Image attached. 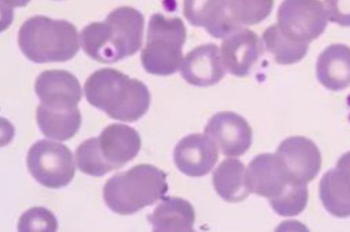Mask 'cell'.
<instances>
[{
	"mask_svg": "<svg viewBox=\"0 0 350 232\" xmlns=\"http://www.w3.org/2000/svg\"><path fill=\"white\" fill-rule=\"evenodd\" d=\"M145 18L131 7L109 12L103 22H93L80 33V43L88 56L103 64L118 63L136 54L142 45Z\"/></svg>",
	"mask_w": 350,
	"mask_h": 232,
	"instance_id": "6da1fadb",
	"label": "cell"
},
{
	"mask_svg": "<svg viewBox=\"0 0 350 232\" xmlns=\"http://www.w3.org/2000/svg\"><path fill=\"white\" fill-rule=\"evenodd\" d=\"M87 101L120 122H136L150 107L147 86L113 68L94 71L85 83Z\"/></svg>",
	"mask_w": 350,
	"mask_h": 232,
	"instance_id": "7a4b0ae2",
	"label": "cell"
},
{
	"mask_svg": "<svg viewBox=\"0 0 350 232\" xmlns=\"http://www.w3.org/2000/svg\"><path fill=\"white\" fill-rule=\"evenodd\" d=\"M20 49L33 63H64L80 49L78 31L70 22L36 16L22 25L18 34Z\"/></svg>",
	"mask_w": 350,
	"mask_h": 232,
	"instance_id": "3957f363",
	"label": "cell"
},
{
	"mask_svg": "<svg viewBox=\"0 0 350 232\" xmlns=\"http://www.w3.org/2000/svg\"><path fill=\"white\" fill-rule=\"evenodd\" d=\"M169 185L167 175L150 164H139L118 173L104 185L107 207L118 215H133L163 198Z\"/></svg>",
	"mask_w": 350,
	"mask_h": 232,
	"instance_id": "277c9868",
	"label": "cell"
},
{
	"mask_svg": "<svg viewBox=\"0 0 350 232\" xmlns=\"http://www.w3.org/2000/svg\"><path fill=\"white\" fill-rule=\"evenodd\" d=\"M185 41L186 27L180 18L152 14L148 25L147 44L142 53V67L158 76L175 74L183 62Z\"/></svg>",
	"mask_w": 350,
	"mask_h": 232,
	"instance_id": "5b68a950",
	"label": "cell"
},
{
	"mask_svg": "<svg viewBox=\"0 0 350 232\" xmlns=\"http://www.w3.org/2000/svg\"><path fill=\"white\" fill-rule=\"evenodd\" d=\"M29 172L49 189H62L70 184L76 172L70 149L60 142L38 140L27 153Z\"/></svg>",
	"mask_w": 350,
	"mask_h": 232,
	"instance_id": "8992f818",
	"label": "cell"
},
{
	"mask_svg": "<svg viewBox=\"0 0 350 232\" xmlns=\"http://www.w3.org/2000/svg\"><path fill=\"white\" fill-rule=\"evenodd\" d=\"M277 16L284 36L299 43L314 41L327 27L325 5L321 0H284Z\"/></svg>",
	"mask_w": 350,
	"mask_h": 232,
	"instance_id": "52a82bcc",
	"label": "cell"
},
{
	"mask_svg": "<svg viewBox=\"0 0 350 232\" xmlns=\"http://www.w3.org/2000/svg\"><path fill=\"white\" fill-rule=\"evenodd\" d=\"M245 177L250 192L269 201L280 196L295 179L276 153L255 157L250 162Z\"/></svg>",
	"mask_w": 350,
	"mask_h": 232,
	"instance_id": "ba28073f",
	"label": "cell"
},
{
	"mask_svg": "<svg viewBox=\"0 0 350 232\" xmlns=\"http://www.w3.org/2000/svg\"><path fill=\"white\" fill-rule=\"evenodd\" d=\"M205 134L226 157L243 156L252 145V129L245 118L233 112H219L208 120Z\"/></svg>",
	"mask_w": 350,
	"mask_h": 232,
	"instance_id": "9c48e42d",
	"label": "cell"
},
{
	"mask_svg": "<svg viewBox=\"0 0 350 232\" xmlns=\"http://www.w3.org/2000/svg\"><path fill=\"white\" fill-rule=\"evenodd\" d=\"M173 158L180 172L200 178L211 172L218 162V146L206 134L189 135L176 145Z\"/></svg>",
	"mask_w": 350,
	"mask_h": 232,
	"instance_id": "30bf717a",
	"label": "cell"
},
{
	"mask_svg": "<svg viewBox=\"0 0 350 232\" xmlns=\"http://www.w3.org/2000/svg\"><path fill=\"white\" fill-rule=\"evenodd\" d=\"M98 148L104 164L113 171L136 158L142 148V140L138 131L131 126L112 124L98 136Z\"/></svg>",
	"mask_w": 350,
	"mask_h": 232,
	"instance_id": "8fae6325",
	"label": "cell"
},
{
	"mask_svg": "<svg viewBox=\"0 0 350 232\" xmlns=\"http://www.w3.org/2000/svg\"><path fill=\"white\" fill-rule=\"evenodd\" d=\"M262 41L256 33L240 29L231 33L222 42L220 55L226 70L237 77L250 74L253 66L262 55Z\"/></svg>",
	"mask_w": 350,
	"mask_h": 232,
	"instance_id": "7c38bea8",
	"label": "cell"
},
{
	"mask_svg": "<svg viewBox=\"0 0 350 232\" xmlns=\"http://www.w3.org/2000/svg\"><path fill=\"white\" fill-rule=\"evenodd\" d=\"M282 159L290 175L309 183L317 178L322 166V156L319 148L309 138L289 137L282 140L276 153Z\"/></svg>",
	"mask_w": 350,
	"mask_h": 232,
	"instance_id": "4fadbf2b",
	"label": "cell"
},
{
	"mask_svg": "<svg viewBox=\"0 0 350 232\" xmlns=\"http://www.w3.org/2000/svg\"><path fill=\"white\" fill-rule=\"evenodd\" d=\"M183 14L191 25L205 27L213 38H227L242 29L231 19L228 0H184Z\"/></svg>",
	"mask_w": 350,
	"mask_h": 232,
	"instance_id": "5bb4252c",
	"label": "cell"
},
{
	"mask_svg": "<svg viewBox=\"0 0 350 232\" xmlns=\"http://www.w3.org/2000/svg\"><path fill=\"white\" fill-rule=\"evenodd\" d=\"M180 70L187 83L202 88L216 85L226 75L220 51L215 44L191 51L180 64Z\"/></svg>",
	"mask_w": 350,
	"mask_h": 232,
	"instance_id": "9a60e30c",
	"label": "cell"
},
{
	"mask_svg": "<svg viewBox=\"0 0 350 232\" xmlns=\"http://www.w3.org/2000/svg\"><path fill=\"white\" fill-rule=\"evenodd\" d=\"M36 92L42 105L53 109L76 107L82 96L79 81L66 70L43 71L36 79Z\"/></svg>",
	"mask_w": 350,
	"mask_h": 232,
	"instance_id": "2e32d148",
	"label": "cell"
},
{
	"mask_svg": "<svg viewBox=\"0 0 350 232\" xmlns=\"http://www.w3.org/2000/svg\"><path fill=\"white\" fill-rule=\"evenodd\" d=\"M317 76L321 85L332 91L344 90L350 86V47L333 44L317 58Z\"/></svg>",
	"mask_w": 350,
	"mask_h": 232,
	"instance_id": "e0dca14e",
	"label": "cell"
},
{
	"mask_svg": "<svg viewBox=\"0 0 350 232\" xmlns=\"http://www.w3.org/2000/svg\"><path fill=\"white\" fill-rule=\"evenodd\" d=\"M195 218L194 207L180 197H165L148 216L154 232L194 231Z\"/></svg>",
	"mask_w": 350,
	"mask_h": 232,
	"instance_id": "ac0fdd59",
	"label": "cell"
},
{
	"mask_svg": "<svg viewBox=\"0 0 350 232\" xmlns=\"http://www.w3.org/2000/svg\"><path fill=\"white\" fill-rule=\"evenodd\" d=\"M36 120L44 136L64 142L72 138L79 131L81 114L77 107L53 109L40 104L36 109Z\"/></svg>",
	"mask_w": 350,
	"mask_h": 232,
	"instance_id": "d6986e66",
	"label": "cell"
},
{
	"mask_svg": "<svg viewBox=\"0 0 350 232\" xmlns=\"http://www.w3.org/2000/svg\"><path fill=\"white\" fill-rule=\"evenodd\" d=\"M245 175L243 162L238 159H226L213 172V188L226 202H243L251 193L246 184Z\"/></svg>",
	"mask_w": 350,
	"mask_h": 232,
	"instance_id": "ffe728a7",
	"label": "cell"
},
{
	"mask_svg": "<svg viewBox=\"0 0 350 232\" xmlns=\"http://www.w3.org/2000/svg\"><path fill=\"white\" fill-rule=\"evenodd\" d=\"M320 198L326 211L333 216L350 217V182L336 168L323 175Z\"/></svg>",
	"mask_w": 350,
	"mask_h": 232,
	"instance_id": "44dd1931",
	"label": "cell"
},
{
	"mask_svg": "<svg viewBox=\"0 0 350 232\" xmlns=\"http://www.w3.org/2000/svg\"><path fill=\"white\" fill-rule=\"evenodd\" d=\"M266 49L280 65H293L306 57L309 44L293 41L284 36L278 25H273L262 33Z\"/></svg>",
	"mask_w": 350,
	"mask_h": 232,
	"instance_id": "7402d4cb",
	"label": "cell"
},
{
	"mask_svg": "<svg viewBox=\"0 0 350 232\" xmlns=\"http://www.w3.org/2000/svg\"><path fill=\"white\" fill-rule=\"evenodd\" d=\"M273 8V0H228L230 16L241 27L264 21Z\"/></svg>",
	"mask_w": 350,
	"mask_h": 232,
	"instance_id": "603a6c76",
	"label": "cell"
},
{
	"mask_svg": "<svg viewBox=\"0 0 350 232\" xmlns=\"http://www.w3.org/2000/svg\"><path fill=\"white\" fill-rule=\"evenodd\" d=\"M309 192L306 183L295 179L286 191L275 200L269 201L271 208L279 216L295 217L306 209Z\"/></svg>",
	"mask_w": 350,
	"mask_h": 232,
	"instance_id": "cb8c5ba5",
	"label": "cell"
},
{
	"mask_svg": "<svg viewBox=\"0 0 350 232\" xmlns=\"http://www.w3.org/2000/svg\"><path fill=\"white\" fill-rule=\"evenodd\" d=\"M76 162L80 171L91 177H103L111 172L98 153V138H90L80 144L76 151Z\"/></svg>",
	"mask_w": 350,
	"mask_h": 232,
	"instance_id": "d4e9b609",
	"label": "cell"
},
{
	"mask_svg": "<svg viewBox=\"0 0 350 232\" xmlns=\"http://www.w3.org/2000/svg\"><path fill=\"white\" fill-rule=\"evenodd\" d=\"M57 229V219L54 214L43 207L31 208L25 211L18 224L20 232H55Z\"/></svg>",
	"mask_w": 350,
	"mask_h": 232,
	"instance_id": "484cf974",
	"label": "cell"
},
{
	"mask_svg": "<svg viewBox=\"0 0 350 232\" xmlns=\"http://www.w3.org/2000/svg\"><path fill=\"white\" fill-rule=\"evenodd\" d=\"M328 21L340 27H350V0H325Z\"/></svg>",
	"mask_w": 350,
	"mask_h": 232,
	"instance_id": "4316f807",
	"label": "cell"
},
{
	"mask_svg": "<svg viewBox=\"0 0 350 232\" xmlns=\"http://www.w3.org/2000/svg\"><path fill=\"white\" fill-rule=\"evenodd\" d=\"M336 169L347 178L350 182V151L342 155L337 162Z\"/></svg>",
	"mask_w": 350,
	"mask_h": 232,
	"instance_id": "83f0119b",
	"label": "cell"
},
{
	"mask_svg": "<svg viewBox=\"0 0 350 232\" xmlns=\"http://www.w3.org/2000/svg\"><path fill=\"white\" fill-rule=\"evenodd\" d=\"M1 1V11L3 14L8 11H12V9L16 7H25L27 3H30L31 0H0ZM12 14V12H11Z\"/></svg>",
	"mask_w": 350,
	"mask_h": 232,
	"instance_id": "f1b7e54d",
	"label": "cell"
}]
</instances>
